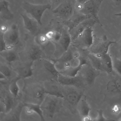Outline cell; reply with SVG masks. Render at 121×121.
Masks as SVG:
<instances>
[{
  "label": "cell",
  "instance_id": "7",
  "mask_svg": "<svg viewBox=\"0 0 121 121\" xmlns=\"http://www.w3.org/2000/svg\"><path fill=\"white\" fill-rule=\"evenodd\" d=\"M100 72L94 68L90 63H87L82 66L78 73L86 84L91 86L94 84L96 79L100 74Z\"/></svg>",
  "mask_w": 121,
  "mask_h": 121
},
{
  "label": "cell",
  "instance_id": "4",
  "mask_svg": "<svg viewBox=\"0 0 121 121\" xmlns=\"http://www.w3.org/2000/svg\"><path fill=\"white\" fill-rule=\"evenodd\" d=\"M52 7V5L48 4H35L27 2H24L22 4V8L26 13L30 14L40 25H42V18L44 13Z\"/></svg>",
  "mask_w": 121,
  "mask_h": 121
},
{
  "label": "cell",
  "instance_id": "9",
  "mask_svg": "<svg viewBox=\"0 0 121 121\" xmlns=\"http://www.w3.org/2000/svg\"><path fill=\"white\" fill-rule=\"evenodd\" d=\"M57 80L63 86H72L81 89H82L85 84L79 73L76 76L71 77L64 75L59 73Z\"/></svg>",
  "mask_w": 121,
  "mask_h": 121
},
{
  "label": "cell",
  "instance_id": "17",
  "mask_svg": "<svg viewBox=\"0 0 121 121\" xmlns=\"http://www.w3.org/2000/svg\"><path fill=\"white\" fill-rule=\"evenodd\" d=\"M29 87L25 85L24 89L28 90L30 91V93L32 95L34 98L39 100H43L45 97L44 96L45 92L43 86L39 85L33 84V85L29 86Z\"/></svg>",
  "mask_w": 121,
  "mask_h": 121
},
{
  "label": "cell",
  "instance_id": "6",
  "mask_svg": "<svg viewBox=\"0 0 121 121\" xmlns=\"http://www.w3.org/2000/svg\"><path fill=\"white\" fill-rule=\"evenodd\" d=\"M116 43V41L109 40L106 35H104L102 38L94 40L92 44L89 49L91 51V53L100 57L103 55L108 53L110 46Z\"/></svg>",
  "mask_w": 121,
  "mask_h": 121
},
{
  "label": "cell",
  "instance_id": "36",
  "mask_svg": "<svg viewBox=\"0 0 121 121\" xmlns=\"http://www.w3.org/2000/svg\"><path fill=\"white\" fill-rule=\"evenodd\" d=\"M82 120L83 121H92L90 116H86L82 118Z\"/></svg>",
  "mask_w": 121,
  "mask_h": 121
},
{
  "label": "cell",
  "instance_id": "11",
  "mask_svg": "<svg viewBox=\"0 0 121 121\" xmlns=\"http://www.w3.org/2000/svg\"><path fill=\"white\" fill-rule=\"evenodd\" d=\"M91 27L86 29L74 41L78 42L77 45L83 49L89 48L92 44L94 40Z\"/></svg>",
  "mask_w": 121,
  "mask_h": 121
},
{
  "label": "cell",
  "instance_id": "15",
  "mask_svg": "<svg viewBox=\"0 0 121 121\" xmlns=\"http://www.w3.org/2000/svg\"><path fill=\"white\" fill-rule=\"evenodd\" d=\"M25 28L29 32L32 34L36 33L39 29L38 22L33 18L28 17L26 14L21 13Z\"/></svg>",
  "mask_w": 121,
  "mask_h": 121
},
{
  "label": "cell",
  "instance_id": "21",
  "mask_svg": "<svg viewBox=\"0 0 121 121\" xmlns=\"http://www.w3.org/2000/svg\"><path fill=\"white\" fill-rule=\"evenodd\" d=\"M0 56L4 59L10 63L18 60L17 54L11 49H7L0 52Z\"/></svg>",
  "mask_w": 121,
  "mask_h": 121
},
{
  "label": "cell",
  "instance_id": "25",
  "mask_svg": "<svg viewBox=\"0 0 121 121\" xmlns=\"http://www.w3.org/2000/svg\"><path fill=\"white\" fill-rule=\"evenodd\" d=\"M21 79L20 77L18 76L11 82L9 87L10 92L15 97H17L19 93L20 89L17 82Z\"/></svg>",
  "mask_w": 121,
  "mask_h": 121
},
{
  "label": "cell",
  "instance_id": "28",
  "mask_svg": "<svg viewBox=\"0 0 121 121\" xmlns=\"http://www.w3.org/2000/svg\"><path fill=\"white\" fill-rule=\"evenodd\" d=\"M48 39L53 42H58L60 40L61 35L56 31L52 30L47 31L45 34Z\"/></svg>",
  "mask_w": 121,
  "mask_h": 121
},
{
  "label": "cell",
  "instance_id": "12",
  "mask_svg": "<svg viewBox=\"0 0 121 121\" xmlns=\"http://www.w3.org/2000/svg\"><path fill=\"white\" fill-rule=\"evenodd\" d=\"M43 86L46 94L54 95L63 98L62 90L63 86L57 80L51 79L45 81Z\"/></svg>",
  "mask_w": 121,
  "mask_h": 121
},
{
  "label": "cell",
  "instance_id": "22",
  "mask_svg": "<svg viewBox=\"0 0 121 121\" xmlns=\"http://www.w3.org/2000/svg\"><path fill=\"white\" fill-rule=\"evenodd\" d=\"M43 62L45 69L57 80L59 72L56 69L54 63L46 59H43Z\"/></svg>",
  "mask_w": 121,
  "mask_h": 121
},
{
  "label": "cell",
  "instance_id": "38",
  "mask_svg": "<svg viewBox=\"0 0 121 121\" xmlns=\"http://www.w3.org/2000/svg\"><path fill=\"white\" fill-rule=\"evenodd\" d=\"M6 78L3 75L0 73V80H4Z\"/></svg>",
  "mask_w": 121,
  "mask_h": 121
},
{
  "label": "cell",
  "instance_id": "24",
  "mask_svg": "<svg viewBox=\"0 0 121 121\" xmlns=\"http://www.w3.org/2000/svg\"><path fill=\"white\" fill-rule=\"evenodd\" d=\"M28 54L31 60L34 61L41 58L42 52L39 47L35 46L30 48Z\"/></svg>",
  "mask_w": 121,
  "mask_h": 121
},
{
  "label": "cell",
  "instance_id": "23",
  "mask_svg": "<svg viewBox=\"0 0 121 121\" xmlns=\"http://www.w3.org/2000/svg\"><path fill=\"white\" fill-rule=\"evenodd\" d=\"M88 58L90 64L96 69L102 71V66L100 57H99L94 54L91 53L89 55Z\"/></svg>",
  "mask_w": 121,
  "mask_h": 121
},
{
  "label": "cell",
  "instance_id": "20",
  "mask_svg": "<svg viewBox=\"0 0 121 121\" xmlns=\"http://www.w3.org/2000/svg\"><path fill=\"white\" fill-rule=\"evenodd\" d=\"M101 58L102 66V71L108 74L113 71V60L110 54L108 53L102 55Z\"/></svg>",
  "mask_w": 121,
  "mask_h": 121
},
{
  "label": "cell",
  "instance_id": "40",
  "mask_svg": "<svg viewBox=\"0 0 121 121\" xmlns=\"http://www.w3.org/2000/svg\"><path fill=\"white\" fill-rule=\"evenodd\" d=\"M119 121H121V118L120 119V120H119Z\"/></svg>",
  "mask_w": 121,
  "mask_h": 121
},
{
  "label": "cell",
  "instance_id": "5",
  "mask_svg": "<svg viewBox=\"0 0 121 121\" xmlns=\"http://www.w3.org/2000/svg\"><path fill=\"white\" fill-rule=\"evenodd\" d=\"M103 0H89L77 11L89 18L95 20L99 24L102 26V25L100 21L98 14Z\"/></svg>",
  "mask_w": 121,
  "mask_h": 121
},
{
  "label": "cell",
  "instance_id": "18",
  "mask_svg": "<svg viewBox=\"0 0 121 121\" xmlns=\"http://www.w3.org/2000/svg\"><path fill=\"white\" fill-rule=\"evenodd\" d=\"M77 110L82 118L89 116L91 108L87 102L86 96L84 95L82 96L78 104Z\"/></svg>",
  "mask_w": 121,
  "mask_h": 121
},
{
  "label": "cell",
  "instance_id": "1",
  "mask_svg": "<svg viewBox=\"0 0 121 121\" xmlns=\"http://www.w3.org/2000/svg\"><path fill=\"white\" fill-rule=\"evenodd\" d=\"M62 93L64 106L74 113L77 111L79 101L84 95L83 89L72 86H63Z\"/></svg>",
  "mask_w": 121,
  "mask_h": 121
},
{
  "label": "cell",
  "instance_id": "3",
  "mask_svg": "<svg viewBox=\"0 0 121 121\" xmlns=\"http://www.w3.org/2000/svg\"><path fill=\"white\" fill-rule=\"evenodd\" d=\"M76 4L75 0H63L52 10V12L63 20H68L75 11Z\"/></svg>",
  "mask_w": 121,
  "mask_h": 121
},
{
  "label": "cell",
  "instance_id": "27",
  "mask_svg": "<svg viewBox=\"0 0 121 121\" xmlns=\"http://www.w3.org/2000/svg\"><path fill=\"white\" fill-rule=\"evenodd\" d=\"M1 101L4 107L5 113L8 112L12 109L13 100L10 96L6 95Z\"/></svg>",
  "mask_w": 121,
  "mask_h": 121
},
{
  "label": "cell",
  "instance_id": "26",
  "mask_svg": "<svg viewBox=\"0 0 121 121\" xmlns=\"http://www.w3.org/2000/svg\"><path fill=\"white\" fill-rule=\"evenodd\" d=\"M109 86L111 92L121 93V78H117L110 81Z\"/></svg>",
  "mask_w": 121,
  "mask_h": 121
},
{
  "label": "cell",
  "instance_id": "13",
  "mask_svg": "<svg viewBox=\"0 0 121 121\" xmlns=\"http://www.w3.org/2000/svg\"><path fill=\"white\" fill-rule=\"evenodd\" d=\"M89 18L87 16L76 10L70 18L67 20H63V22L71 30L83 21Z\"/></svg>",
  "mask_w": 121,
  "mask_h": 121
},
{
  "label": "cell",
  "instance_id": "31",
  "mask_svg": "<svg viewBox=\"0 0 121 121\" xmlns=\"http://www.w3.org/2000/svg\"><path fill=\"white\" fill-rule=\"evenodd\" d=\"M112 60L113 70L121 77V60L116 58Z\"/></svg>",
  "mask_w": 121,
  "mask_h": 121
},
{
  "label": "cell",
  "instance_id": "39",
  "mask_svg": "<svg viewBox=\"0 0 121 121\" xmlns=\"http://www.w3.org/2000/svg\"><path fill=\"white\" fill-rule=\"evenodd\" d=\"M115 4L118 5L121 3V0H113Z\"/></svg>",
  "mask_w": 121,
  "mask_h": 121
},
{
  "label": "cell",
  "instance_id": "8",
  "mask_svg": "<svg viewBox=\"0 0 121 121\" xmlns=\"http://www.w3.org/2000/svg\"><path fill=\"white\" fill-rule=\"evenodd\" d=\"M3 34L7 49H11L18 43L20 40L19 33L18 27L16 24L12 25L8 31Z\"/></svg>",
  "mask_w": 121,
  "mask_h": 121
},
{
  "label": "cell",
  "instance_id": "33",
  "mask_svg": "<svg viewBox=\"0 0 121 121\" xmlns=\"http://www.w3.org/2000/svg\"><path fill=\"white\" fill-rule=\"evenodd\" d=\"M98 115L97 117L94 119L93 121H106V120L104 117L103 111L102 110H99L97 111Z\"/></svg>",
  "mask_w": 121,
  "mask_h": 121
},
{
  "label": "cell",
  "instance_id": "32",
  "mask_svg": "<svg viewBox=\"0 0 121 121\" xmlns=\"http://www.w3.org/2000/svg\"><path fill=\"white\" fill-rule=\"evenodd\" d=\"M7 50V46L4 36V34L0 32V52Z\"/></svg>",
  "mask_w": 121,
  "mask_h": 121
},
{
  "label": "cell",
  "instance_id": "35",
  "mask_svg": "<svg viewBox=\"0 0 121 121\" xmlns=\"http://www.w3.org/2000/svg\"><path fill=\"white\" fill-rule=\"evenodd\" d=\"M9 28L5 25H2L0 27V32L3 34H4L8 31Z\"/></svg>",
  "mask_w": 121,
  "mask_h": 121
},
{
  "label": "cell",
  "instance_id": "16",
  "mask_svg": "<svg viewBox=\"0 0 121 121\" xmlns=\"http://www.w3.org/2000/svg\"><path fill=\"white\" fill-rule=\"evenodd\" d=\"M23 104L24 108L27 114L30 115L36 113L39 116L41 121H44L43 113L40 105L31 103H24Z\"/></svg>",
  "mask_w": 121,
  "mask_h": 121
},
{
  "label": "cell",
  "instance_id": "19",
  "mask_svg": "<svg viewBox=\"0 0 121 121\" xmlns=\"http://www.w3.org/2000/svg\"><path fill=\"white\" fill-rule=\"evenodd\" d=\"M9 2L6 0H3L0 2V16L3 19L6 20L13 19V14L9 8Z\"/></svg>",
  "mask_w": 121,
  "mask_h": 121
},
{
  "label": "cell",
  "instance_id": "34",
  "mask_svg": "<svg viewBox=\"0 0 121 121\" xmlns=\"http://www.w3.org/2000/svg\"><path fill=\"white\" fill-rule=\"evenodd\" d=\"M89 0H75L76 10L78 11L82 6Z\"/></svg>",
  "mask_w": 121,
  "mask_h": 121
},
{
  "label": "cell",
  "instance_id": "10",
  "mask_svg": "<svg viewBox=\"0 0 121 121\" xmlns=\"http://www.w3.org/2000/svg\"><path fill=\"white\" fill-rule=\"evenodd\" d=\"M33 61L31 60L28 62H17V64L14 62L16 64L13 67V69L18 76L21 78H28L31 77L33 74L32 66Z\"/></svg>",
  "mask_w": 121,
  "mask_h": 121
},
{
  "label": "cell",
  "instance_id": "29",
  "mask_svg": "<svg viewBox=\"0 0 121 121\" xmlns=\"http://www.w3.org/2000/svg\"><path fill=\"white\" fill-rule=\"evenodd\" d=\"M0 73L4 75L6 78L11 76L12 71L7 65L3 64H0Z\"/></svg>",
  "mask_w": 121,
  "mask_h": 121
},
{
  "label": "cell",
  "instance_id": "37",
  "mask_svg": "<svg viewBox=\"0 0 121 121\" xmlns=\"http://www.w3.org/2000/svg\"><path fill=\"white\" fill-rule=\"evenodd\" d=\"M51 1L52 3V4H56L61 3V1H62V0H48Z\"/></svg>",
  "mask_w": 121,
  "mask_h": 121
},
{
  "label": "cell",
  "instance_id": "2",
  "mask_svg": "<svg viewBox=\"0 0 121 121\" xmlns=\"http://www.w3.org/2000/svg\"><path fill=\"white\" fill-rule=\"evenodd\" d=\"M40 105L43 113H45L48 117L52 118L64 106L63 98L47 94Z\"/></svg>",
  "mask_w": 121,
  "mask_h": 121
},
{
  "label": "cell",
  "instance_id": "14",
  "mask_svg": "<svg viewBox=\"0 0 121 121\" xmlns=\"http://www.w3.org/2000/svg\"><path fill=\"white\" fill-rule=\"evenodd\" d=\"M24 108L23 103L19 104L13 109L9 112L5 113L2 121H21V116L22 111Z\"/></svg>",
  "mask_w": 121,
  "mask_h": 121
},
{
  "label": "cell",
  "instance_id": "30",
  "mask_svg": "<svg viewBox=\"0 0 121 121\" xmlns=\"http://www.w3.org/2000/svg\"><path fill=\"white\" fill-rule=\"evenodd\" d=\"M36 43L38 45L45 46L47 44L49 41L45 34H41L37 36L35 39Z\"/></svg>",
  "mask_w": 121,
  "mask_h": 121
}]
</instances>
